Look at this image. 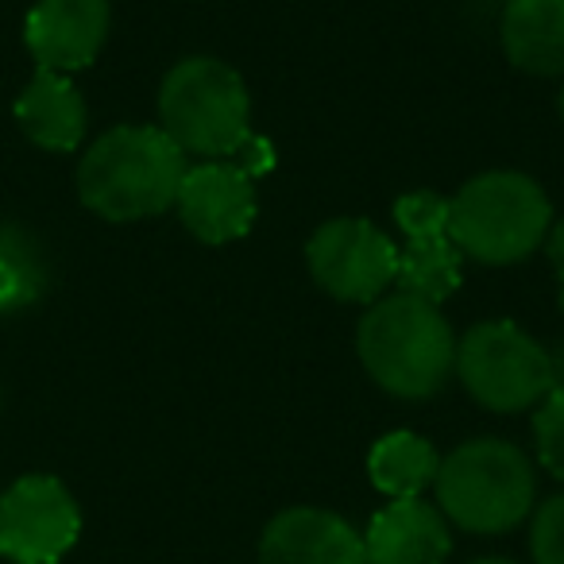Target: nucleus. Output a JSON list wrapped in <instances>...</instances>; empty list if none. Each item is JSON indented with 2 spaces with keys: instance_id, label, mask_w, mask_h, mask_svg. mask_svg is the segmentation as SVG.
<instances>
[{
  "instance_id": "1",
  "label": "nucleus",
  "mask_w": 564,
  "mask_h": 564,
  "mask_svg": "<svg viewBox=\"0 0 564 564\" xmlns=\"http://www.w3.org/2000/svg\"><path fill=\"white\" fill-rule=\"evenodd\" d=\"M186 171V151L159 124H120L82 155L78 197L105 220H148L171 209Z\"/></svg>"
},
{
  "instance_id": "2",
  "label": "nucleus",
  "mask_w": 564,
  "mask_h": 564,
  "mask_svg": "<svg viewBox=\"0 0 564 564\" xmlns=\"http://www.w3.org/2000/svg\"><path fill=\"white\" fill-rule=\"evenodd\" d=\"M356 352L387 394L406 402L433 399L456 364V337L441 306L414 294H383L360 317Z\"/></svg>"
},
{
  "instance_id": "3",
  "label": "nucleus",
  "mask_w": 564,
  "mask_h": 564,
  "mask_svg": "<svg viewBox=\"0 0 564 564\" xmlns=\"http://www.w3.org/2000/svg\"><path fill=\"white\" fill-rule=\"evenodd\" d=\"M549 228L553 205L522 171H484L448 197V236L476 263H518L545 243Z\"/></svg>"
},
{
  "instance_id": "4",
  "label": "nucleus",
  "mask_w": 564,
  "mask_h": 564,
  "mask_svg": "<svg viewBox=\"0 0 564 564\" xmlns=\"http://www.w3.org/2000/svg\"><path fill=\"white\" fill-rule=\"evenodd\" d=\"M433 495L445 522L468 533H507L533 514L538 476L518 445L479 437L464 441L441 460Z\"/></svg>"
},
{
  "instance_id": "5",
  "label": "nucleus",
  "mask_w": 564,
  "mask_h": 564,
  "mask_svg": "<svg viewBox=\"0 0 564 564\" xmlns=\"http://www.w3.org/2000/svg\"><path fill=\"white\" fill-rule=\"evenodd\" d=\"M159 128L186 155L228 159L251 132L248 86L220 58H182L159 86Z\"/></svg>"
},
{
  "instance_id": "6",
  "label": "nucleus",
  "mask_w": 564,
  "mask_h": 564,
  "mask_svg": "<svg viewBox=\"0 0 564 564\" xmlns=\"http://www.w3.org/2000/svg\"><path fill=\"white\" fill-rule=\"evenodd\" d=\"M453 371L460 376L464 391L495 414L541 406V399L553 391V360L514 322L471 325L456 340Z\"/></svg>"
},
{
  "instance_id": "7",
  "label": "nucleus",
  "mask_w": 564,
  "mask_h": 564,
  "mask_svg": "<svg viewBox=\"0 0 564 564\" xmlns=\"http://www.w3.org/2000/svg\"><path fill=\"white\" fill-rule=\"evenodd\" d=\"M306 263L325 294L371 306L399 279V243L368 217H337L310 236Z\"/></svg>"
},
{
  "instance_id": "8",
  "label": "nucleus",
  "mask_w": 564,
  "mask_h": 564,
  "mask_svg": "<svg viewBox=\"0 0 564 564\" xmlns=\"http://www.w3.org/2000/svg\"><path fill=\"white\" fill-rule=\"evenodd\" d=\"M82 533V510L63 479L24 476L0 495V556L12 564H58Z\"/></svg>"
},
{
  "instance_id": "9",
  "label": "nucleus",
  "mask_w": 564,
  "mask_h": 564,
  "mask_svg": "<svg viewBox=\"0 0 564 564\" xmlns=\"http://www.w3.org/2000/svg\"><path fill=\"white\" fill-rule=\"evenodd\" d=\"M394 225L402 232L399 248V286L433 306L460 291V251L448 236V197L433 189H414L394 202Z\"/></svg>"
},
{
  "instance_id": "10",
  "label": "nucleus",
  "mask_w": 564,
  "mask_h": 564,
  "mask_svg": "<svg viewBox=\"0 0 564 564\" xmlns=\"http://www.w3.org/2000/svg\"><path fill=\"white\" fill-rule=\"evenodd\" d=\"M174 209L202 243H232L256 225V182L228 159H202L182 178Z\"/></svg>"
},
{
  "instance_id": "11",
  "label": "nucleus",
  "mask_w": 564,
  "mask_h": 564,
  "mask_svg": "<svg viewBox=\"0 0 564 564\" xmlns=\"http://www.w3.org/2000/svg\"><path fill=\"white\" fill-rule=\"evenodd\" d=\"M24 40L40 70H82L109 40V0H40L28 12Z\"/></svg>"
},
{
  "instance_id": "12",
  "label": "nucleus",
  "mask_w": 564,
  "mask_h": 564,
  "mask_svg": "<svg viewBox=\"0 0 564 564\" xmlns=\"http://www.w3.org/2000/svg\"><path fill=\"white\" fill-rule=\"evenodd\" d=\"M259 564H368L364 533L322 507H291L267 522Z\"/></svg>"
},
{
  "instance_id": "13",
  "label": "nucleus",
  "mask_w": 564,
  "mask_h": 564,
  "mask_svg": "<svg viewBox=\"0 0 564 564\" xmlns=\"http://www.w3.org/2000/svg\"><path fill=\"white\" fill-rule=\"evenodd\" d=\"M368 564H445L453 549L448 522L425 499H391L364 533Z\"/></svg>"
},
{
  "instance_id": "14",
  "label": "nucleus",
  "mask_w": 564,
  "mask_h": 564,
  "mask_svg": "<svg viewBox=\"0 0 564 564\" xmlns=\"http://www.w3.org/2000/svg\"><path fill=\"white\" fill-rule=\"evenodd\" d=\"M499 40L507 58L525 74H564V0H507Z\"/></svg>"
},
{
  "instance_id": "15",
  "label": "nucleus",
  "mask_w": 564,
  "mask_h": 564,
  "mask_svg": "<svg viewBox=\"0 0 564 564\" xmlns=\"http://www.w3.org/2000/svg\"><path fill=\"white\" fill-rule=\"evenodd\" d=\"M17 120L32 143L47 151H74L86 140V97L66 74L40 70L17 101Z\"/></svg>"
},
{
  "instance_id": "16",
  "label": "nucleus",
  "mask_w": 564,
  "mask_h": 564,
  "mask_svg": "<svg viewBox=\"0 0 564 564\" xmlns=\"http://www.w3.org/2000/svg\"><path fill=\"white\" fill-rule=\"evenodd\" d=\"M437 448L410 430L387 433L383 441H376L368 456L371 484L391 499H422L425 487H433V479H437Z\"/></svg>"
},
{
  "instance_id": "17",
  "label": "nucleus",
  "mask_w": 564,
  "mask_h": 564,
  "mask_svg": "<svg viewBox=\"0 0 564 564\" xmlns=\"http://www.w3.org/2000/svg\"><path fill=\"white\" fill-rule=\"evenodd\" d=\"M47 294V256L20 225H0V317L24 314Z\"/></svg>"
},
{
  "instance_id": "18",
  "label": "nucleus",
  "mask_w": 564,
  "mask_h": 564,
  "mask_svg": "<svg viewBox=\"0 0 564 564\" xmlns=\"http://www.w3.org/2000/svg\"><path fill=\"white\" fill-rule=\"evenodd\" d=\"M533 445L541 468L564 484V391H549L533 414Z\"/></svg>"
},
{
  "instance_id": "19",
  "label": "nucleus",
  "mask_w": 564,
  "mask_h": 564,
  "mask_svg": "<svg viewBox=\"0 0 564 564\" xmlns=\"http://www.w3.org/2000/svg\"><path fill=\"white\" fill-rule=\"evenodd\" d=\"M533 564H564V495L545 499L530 522Z\"/></svg>"
},
{
  "instance_id": "20",
  "label": "nucleus",
  "mask_w": 564,
  "mask_h": 564,
  "mask_svg": "<svg viewBox=\"0 0 564 564\" xmlns=\"http://www.w3.org/2000/svg\"><path fill=\"white\" fill-rule=\"evenodd\" d=\"M228 163H236L243 174H248L251 182L259 178V174H267L274 166V151H271V140H263V135L248 132V140L240 143V148L228 155Z\"/></svg>"
},
{
  "instance_id": "21",
  "label": "nucleus",
  "mask_w": 564,
  "mask_h": 564,
  "mask_svg": "<svg viewBox=\"0 0 564 564\" xmlns=\"http://www.w3.org/2000/svg\"><path fill=\"white\" fill-rule=\"evenodd\" d=\"M545 251H549V263H553L556 279H561V306H564V220H556L545 236Z\"/></svg>"
},
{
  "instance_id": "22",
  "label": "nucleus",
  "mask_w": 564,
  "mask_h": 564,
  "mask_svg": "<svg viewBox=\"0 0 564 564\" xmlns=\"http://www.w3.org/2000/svg\"><path fill=\"white\" fill-rule=\"evenodd\" d=\"M549 360H553V391H564V348L549 352Z\"/></svg>"
},
{
  "instance_id": "23",
  "label": "nucleus",
  "mask_w": 564,
  "mask_h": 564,
  "mask_svg": "<svg viewBox=\"0 0 564 564\" xmlns=\"http://www.w3.org/2000/svg\"><path fill=\"white\" fill-rule=\"evenodd\" d=\"M471 564H518V561H502V556H484V561H471Z\"/></svg>"
},
{
  "instance_id": "24",
  "label": "nucleus",
  "mask_w": 564,
  "mask_h": 564,
  "mask_svg": "<svg viewBox=\"0 0 564 564\" xmlns=\"http://www.w3.org/2000/svg\"><path fill=\"white\" fill-rule=\"evenodd\" d=\"M561 120H564V86H561Z\"/></svg>"
}]
</instances>
